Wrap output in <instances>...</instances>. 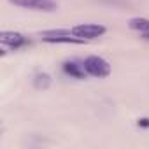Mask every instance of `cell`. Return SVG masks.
I'll use <instances>...</instances> for the list:
<instances>
[{"mask_svg": "<svg viewBox=\"0 0 149 149\" xmlns=\"http://www.w3.org/2000/svg\"><path fill=\"white\" fill-rule=\"evenodd\" d=\"M40 39L49 44H84V39L76 37L70 30H49L44 32Z\"/></svg>", "mask_w": 149, "mask_h": 149, "instance_id": "cell-2", "label": "cell"}, {"mask_svg": "<svg viewBox=\"0 0 149 149\" xmlns=\"http://www.w3.org/2000/svg\"><path fill=\"white\" fill-rule=\"evenodd\" d=\"M83 67L86 70L88 76H93V77H107L111 74V65L105 58L102 56H97V54H91L88 58H84L83 61Z\"/></svg>", "mask_w": 149, "mask_h": 149, "instance_id": "cell-1", "label": "cell"}, {"mask_svg": "<svg viewBox=\"0 0 149 149\" xmlns=\"http://www.w3.org/2000/svg\"><path fill=\"white\" fill-rule=\"evenodd\" d=\"M137 125H139V126H144V128H149V119H147V118H142V119H139Z\"/></svg>", "mask_w": 149, "mask_h": 149, "instance_id": "cell-9", "label": "cell"}, {"mask_svg": "<svg viewBox=\"0 0 149 149\" xmlns=\"http://www.w3.org/2000/svg\"><path fill=\"white\" fill-rule=\"evenodd\" d=\"M28 40L25 35L18 33V32H2V44L6 47H11V49H18L21 46H25Z\"/></svg>", "mask_w": 149, "mask_h": 149, "instance_id": "cell-5", "label": "cell"}, {"mask_svg": "<svg viewBox=\"0 0 149 149\" xmlns=\"http://www.w3.org/2000/svg\"><path fill=\"white\" fill-rule=\"evenodd\" d=\"M33 84H35V88H39V90H46V88L51 84V77H49V74H46V72L37 74L35 79H33Z\"/></svg>", "mask_w": 149, "mask_h": 149, "instance_id": "cell-8", "label": "cell"}, {"mask_svg": "<svg viewBox=\"0 0 149 149\" xmlns=\"http://www.w3.org/2000/svg\"><path fill=\"white\" fill-rule=\"evenodd\" d=\"M63 72L68 74V76H72V77H76V79H83L86 76V70H84L83 63L79 65L76 61H65L63 63Z\"/></svg>", "mask_w": 149, "mask_h": 149, "instance_id": "cell-6", "label": "cell"}, {"mask_svg": "<svg viewBox=\"0 0 149 149\" xmlns=\"http://www.w3.org/2000/svg\"><path fill=\"white\" fill-rule=\"evenodd\" d=\"M9 2L18 7L30 9V11H40V13H53L58 7L54 0H9Z\"/></svg>", "mask_w": 149, "mask_h": 149, "instance_id": "cell-4", "label": "cell"}, {"mask_svg": "<svg viewBox=\"0 0 149 149\" xmlns=\"http://www.w3.org/2000/svg\"><path fill=\"white\" fill-rule=\"evenodd\" d=\"M128 26L135 32H139L140 35L149 33V19L147 18H132L128 21Z\"/></svg>", "mask_w": 149, "mask_h": 149, "instance_id": "cell-7", "label": "cell"}, {"mask_svg": "<svg viewBox=\"0 0 149 149\" xmlns=\"http://www.w3.org/2000/svg\"><path fill=\"white\" fill-rule=\"evenodd\" d=\"M70 32L76 35V37H81L84 40L88 39H97V37H102L107 28L104 25H98V23H81V25H76V26H72Z\"/></svg>", "mask_w": 149, "mask_h": 149, "instance_id": "cell-3", "label": "cell"}]
</instances>
